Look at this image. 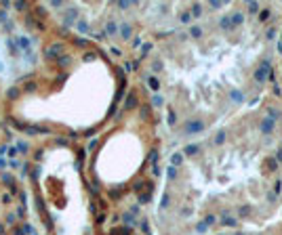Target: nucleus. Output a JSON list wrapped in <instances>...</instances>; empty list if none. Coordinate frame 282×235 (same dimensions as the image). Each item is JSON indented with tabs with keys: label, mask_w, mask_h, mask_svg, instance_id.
Masks as SVG:
<instances>
[{
	"label": "nucleus",
	"mask_w": 282,
	"mask_h": 235,
	"mask_svg": "<svg viewBox=\"0 0 282 235\" xmlns=\"http://www.w3.org/2000/svg\"><path fill=\"white\" fill-rule=\"evenodd\" d=\"M116 92L118 78L110 61L101 53L84 51L63 59L49 76L23 90L15 109L26 122L86 132L105 120Z\"/></svg>",
	"instance_id": "nucleus-1"
},
{
	"label": "nucleus",
	"mask_w": 282,
	"mask_h": 235,
	"mask_svg": "<svg viewBox=\"0 0 282 235\" xmlns=\"http://www.w3.org/2000/svg\"><path fill=\"white\" fill-rule=\"evenodd\" d=\"M141 120L143 118L139 113L122 118L93 151L88 168L105 189H120L129 185L145 166L148 132Z\"/></svg>",
	"instance_id": "nucleus-2"
},
{
	"label": "nucleus",
	"mask_w": 282,
	"mask_h": 235,
	"mask_svg": "<svg viewBox=\"0 0 282 235\" xmlns=\"http://www.w3.org/2000/svg\"><path fill=\"white\" fill-rule=\"evenodd\" d=\"M38 183L42 204L49 208L57 229L74 235V231L84 225L86 195L76 172L72 153L67 149H55L46 153L40 164Z\"/></svg>",
	"instance_id": "nucleus-3"
}]
</instances>
